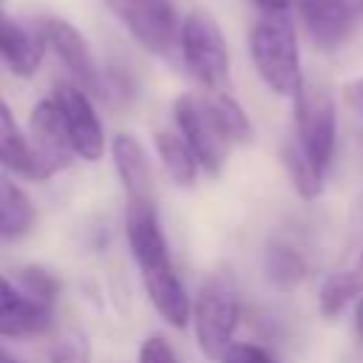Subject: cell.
<instances>
[{
  "mask_svg": "<svg viewBox=\"0 0 363 363\" xmlns=\"http://www.w3.org/2000/svg\"><path fill=\"white\" fill-rule=\"evenodd\" d=\"M51 363H91V349L82 332H65L60 340H54Z\"/></svg>",
  "mask_w": 363,
  "mask_h": 363,
  "instance_id": "603a6c76",
  "label": "cell"
},
{
  "mask_svg": "<svg viewBox=\"0 0 363 363\" xmlns=\"http://www.w3.org/2000/svg\"><path fill=\"white\" fill-rule=\"evenodd\" d=\"M190 320L196 329L199 349L207 357L218 360L227 352V346L233 343V335H235L238 320H241V301H238L235 286L221 275L207 278L199 286Z\"/></svg>",
  "mask_w": 363,
  "mask_h": 363,
  "instance_id": "5b68a950",
  "label": "cell"
},
{
  "mask_svg": "<svg viewBox=\"0 0 363 363\" xmlns=\"http://www.w3.org/2000/svg\"><path fill=\"white\" fill-rule=\"evenodd\" d=\"M179 54L184 68L207 91H224L230 79V48L218 23L207 11H190L182 20Z\"/></svg>",
  "mask_w": 363,
  "mask_h": 363,
  "instance_id": "277c9868",
  "label": "cell"
},
{
  "mask_svg": "<svg viewBox=\"0 0 363 363\" xmlns=\"http://www.w3.org/2000/svg\"><path fill=\"white\" fill-rule=\"evenodd\" d=\"M34 221L37 210L28 193L0 170V238H20L31 233Z\"/></svg>",
  "mask_w": 363,
  "mask_h": 363,
  "instance_id": "e0dca14e",
  "label": "cell"
},
{
  "mask_svg": "<svg viewBox=\"0 0 363 363\" xmlns=\"http://www.w3.org/2000/svg\"><path fill=\"white\" fill-rule=\"evenodd\" d=\"M204 105L216 122V128L224 133V139L230 145L235 142H247L252 136V128H250V119L244 113V108L227 94V91H207L204 96Z\"/></svg>",
  "mask_w": 363,
  "mask_h": 363,
  "instance_id": "ffe728a7",
  "label": "cell"
},
{
  "mask_svg": "<svg viewBox=\"0 0 363 363\" xmlns=\"http://www.w3.org/2000/svg\"><path fill=\"white\" fill-rule=\"evenodd\" d=\"M51 323H54L51 303L26 295L6 275H0V335L28 337L51 329Z\"/></svg>",
  "mask_w": 363,
  "mask_h": 363,
  "instance_id": "4fadbf2b",
  "label": "cell"
},
{
  "mask_svg": "<svg viewBox=\"0 0 363 363\" xmlns=\"http://www.w3.org/2000/svg\"><path fill=\"white\" fill-rule=\"evenodd\" d=\"M43 48H45L43 31L31 34L20 23L0 17V60L11 68V74L31 77L43 62Z\"/></svg>",
  "mask_w": 363,
  "mask_h": 363,
  "instance_id": "9a60e30c",
  "label": "cell"
},
{
  "mask_svg": "<svg viewBox=\"0 0 363 363\" xmlns=\"http://www.w3.org/2000/svg\"><path fill=\"white\" fill-rule=\"evenodd\" d=\"M354 332H357V337H360V343H363V295H360L357 303H354Z\"/></svg>",
  "mask_w": 363,
  "mask_h": 363,
  "instance_id": "83f0119b",
  "label": "cell"
},
{
  "mask_svg": "<svg viewBox=\"0 0 363 363\" xmlns=\"http://www.w3.org/2000/svg\"><path fill=\"white\" fill-rule=\"evenodd\" d=\"M295 11L312 45L323 51H335L337 45H343L352 37L354 20L360 14L354 0H301Z\"/></svg>",
  "mask_w": 363,
  "mask_h": 363,
  "instance_id": "7c38bea8",
  "label": "cell"
},
{
  "mask_svg": "<svg viewBox=\"0 0 363 363\" xmlns=\"http://www.w3.org/2000/svg\"><path fill=\"white\" fill-rule=\"evenodd\" d=\"M281 159H284V167H286V173H289L292 187L298 190L301 199H315V196H320V190H323V176H318V173L312 170V164L301 156V150L292 145V139L284 142Z\"/></svg>",
  "mask_w": 363,
  "mask_h": 363,
  "instance_id": "44dd1931",
  "label": "cell"
},
{
  "mask_svg": "<svg viewBox=\"0 0 363 363\" xmlns=\"http://www.w3.org/2000/svg\"><path fill=\"white\" fill-rule=\"evenodd\" d=\"M250 57L264 85L278 96H295L306 82L301 71L298 34L289 14H258L250 28Z\"/></svg>",
  "mask_w": 363,
  "mask_h": 363,
  "instance_id": "7a4b0ae2",
  "label": "cell"
},
{
  "mask_svg": "<svg viewBox=\"0 0 363 363\" xmlns=\"http://www.w3.org/2000/svg\"><path fill=\"white\" fill-rule=\"evenodd\" d=\"M17 281H20V289L26 295H31V298H37L43 303H51L60 295V278L51 275L48 269H43V267H34V264L23 267L17 272Z\"/></svg>",
  "mask_w": 363,
  "mask_h": 363,
  "instance_id": "7402d4cb",
  "label": "cell"
},
{
  "mask_svg": "<svg viewBox=\"0 0 363 363\" xmlns=\"http://www.w3.org/2000/svg\"><path fill=\"white\" fill-rule=\"evenodd\" d=\"M0 363H23V360H20L17 354H11V352H9V349L0 343Z\"/></svg>",
  "mask_w": 363,
  "mask_h": 363,
  "instance_id": "f1b7e54d",
  "label": "cell"
},
{
  "mask_svg": "<svg viewBox=\"0 0 363 363\" xmlns=\"http://www.w3.org/2000/svg\"><path fill=\"white\" fill-rule=\"evenodd\" d=\"M125 235H128L130 255L142 272V284H145V292L153 309L170 326L184 329L187 320L193 318V303L170 261V250H167V238L159 224L156 201L125 207Z\"/></svg>",
  "mask_w": 363,
  "mask_h": 363,
  "instance_id": "6da1fadb",
  "label": "cell"
},
{
  "mask_svg": "<svg viewBox=\"0 0 363 363\" xmlns=\"http://www.w3.org/2000/svg\"><path fill=\"white\" fill-rule=\"evenodd\" d=\"M54 102L60 105V111L65 116L77 156L85 162H99L105 153V130H102V122L94 111L91 96L74 82H57Z\"/></svg>",
  "mask_w": 363,
  "mask_h": 363,
  "instance_id": "8fae6325",
  "label": "cell"
},
{
  "mask_svg": "<svg viewBox=\"0 0 363 363\" xmlns=\"http://www.w3.org/2000/svg\"><path fill=\"white\" fill-rule=\"evenodd\" d=\"M28 145H31V153L37 159L40 182L65 170L71 164V159L77 156L65 116H62L60 105L54 102V96L40 99L34 105V111L28 116Z\"/></svg>",
  "mask_w": 363,
  "mask_h": 363,
  "instance_id": "9c48e42d",
  "label": "cell"
},
{
  "mask_svg": "<svg viewBox=\"0 0 363 363\" xmlns=\"http://www.w3.org/2000/svg\"><path fill=\"white\" fill-rule=\"evenodd\" d=\"M292 102H295V128L289 139L301 150V156L312 164V170L326 179L337 145L335 99L323 85L306 79L301 91L292 96Z\"/></svg>",
  "mask_w": 363,
  "mask_h": 363,
  "instance_id": "3957f363",
  "label": "cell"
},
{
  "mask_svg": "<svg viewBox=\"0 0 363 363\" xmlns=\"http://www.w3.org/2000/svg\"><path fill=\"white\" fill-rule=\"evenodd\" d=\"M111 153H113V167H116V176L122 182V187H125L128 204L156 201L153 199L150 162H147V153L139 145V139L130 136V133H116L113 142H111Z\"/></svg>",
  "mask_w": 363,
  "mask_h": 363,
  "instance_id": "5bb4252c",
  "label": "cell"
},
{
  "mask_svg": "<svg viewBox=\"0 0 363 363\" xmlns=\"http://www.w3.org/2000/svg\"><path fill=\"white\" fill-rule=\"evenodd\" d=\"M139 363H179V357H176V352L170 349V343L164 337L150 335L139 346Z\"/></svg>",
  "mask_w": 363,
  "mask_h": 363,
  "instance_id": "d4e9b609",
  "label": "cell"
},
{
  "mask_svg": "<svg viewBox=\"0 0 363 363\" xmlns=\"http://www.w3.org/2000/svg\"><path fill=\"white\" fill-rule=\"evenodd\" d=\"M264 275L275 289H295L306 278V258L289 241H269L264 252Z\"/></svg>",
  "mask_w": 363,
  "mask_h": 363,
  "instance_id": "d6986e66",
  "label": "cell"
},
{
  "mask_svg": "<svg viewBox=\"0 0 363 363\" xmlns=\"http://www.w3.org/2000/svg\"><path fill=\"white\" fill-rule=\"evenodd\" d=\"M360 295H363V193L354 199L349 210L340 255L320 284V312L326 318H337Z\"/></svg>",
  "mask_w": 363,
  "mask_h": 363,
  "instance_id": "8992f818",
  "label": "cell"
},
{
  "mask_svg": "<svg viewBox=\"0 0 363 363\" xmlns=\"http://www.w3.org/2000/svg\"><path fill=\"white\" fill-rule=\"evenodd\" d=\"M128 34L150 54L170 57L179 51L182 20L173 0H105Z\"/></svg>",
  "mask_w": 363,
  "mask_h": 363,
  "instance_id": "52a82bcc",
  "label": "cell"
},
{
  "mask_svg": "<svg viewBox=\"0 0 363 363\" xmlns=\"http://www.w3.org/2000/svg\"><path fill=\"white\" fill-rule=\"evenodd\" d=\"M43 37H45V45L57 54V60L71 74V82L79 85L91 96L105 99V71H99L82 31L77 26H71L68 20L48 17L43 23Z\"/></svg>",
  "mask_w": 363,
  "mask_h": 363,
  "instance_id": "30bf717a",
  "label": "cell"
},
{
  "mask_svg": "<svg viewBox=\"0 0 363 363\" xmlns=\"http://www.w3.org/2000/svg\"><path fill=\"white\" fill-rule=\"evenodd\" d=\"M153 145H156V153H159V159H162V167H164V173L179 184V187H190L193 182H196V176H199V159H196V153L190 150V145L182 139V133L176 130H162V133H156V139H153Z\"/></svg>",
  "mask_w": 363,
  "mask_h": 363,
  "instance_id": "ac0fdd59",
  "label": "cell"
},
{
  "mask_svg": "<svg viewBox=\"0 0 363 363\" xmlns=\"http://www.w3.org/2000/svg\"><path fill=\"white\" fill-rule=\"evenodd\" d=\"M354 6L360 9V14H363V0H354Z\"/></svg>",
  "mask_w": 363,
  "mask_h": 363,
  "instance_id": "f546056e",
  "label": "cell"
},
{
  "mask_svg": "<svg viewBox=\"0 0 363 363\" xmlns=\"http://www.w3.org/2000/svg\"><path fill=\"white\" fill-rule=\"evenodd\" d=\"M252 3L258 6V11H267V14H289L301 0H252Z\"/></svg>",
  "mask_w": 363,
  "mask_h": 363,
  "instance_id": "4316f807",
  "label": "cell"
},
{
  "mask_svg": "<svg viewBox=\"0 0 363 363\" xmlns=\"http://www.w3.org/2000/svg\"><path fill=\"white\" fill-rule=\"evenodd\" d=\"M343 96H346V105H349L357 116H363V77L354 79V82H349V85L343 88Z\"/></svg>",
  "mask_w": 363,
  "mask_h": 363,
  "instance_id": "484cf974",
  "label": "cell"
},
{
  "mask_svg": "<svg viewBox=\"0 0 363 363\" xmlns=\"http://www.w3.org/2000/svg\"><path fill=\"white\" fill-rule=\"evenodd\" d=\"M173 122H176L182 139L196 153V159L204 167V173L218 176L221 167H224V162H227L230 142L216 128V122H213L204 99L201 96H193V94L176 96L173 99Z\"/></svg>",
  "mask_w": 363,
  "mask_h": 363,
  "instance_id": "ba28073f",
  "label": "cell"
},
{
  "mask_svg": "<svg viewBox=\"0 0 363 363\" xmlns=\"http://www.w3.org/2000/svg\"><path fill=\"white\" fill-rule=\"evenodd\" d=\"M0 167L20 179L40 182V170L28 136H23V130L17 128V119L3 96H0Z\"/></svg>",
  "mask_w": 363,
  "mask_h": 363,
  "instance_id": "2e32d148",
  "label": "cell"
},
{
  "mask_svg": "<svg viewBox=\"0 0 363 363\" xmlns=\"http://www.w3.org/2000/svg\"><path fill=\"white\" fill-rule=\"evenodd\" d=\"M218 363H275V360H272V354H269L264 346L233 340V343L227 346V352L218 357Z\"/></svg>",
  "mask_w": 363,
  "mask_h": 363,
  "instance_id": "cb8c5ba5",
  "label": "cell"
}]
</instances>
